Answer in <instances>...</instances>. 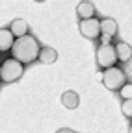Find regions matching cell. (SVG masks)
<instances>
[{
  "mask_svg": "<svg viewBox=\"0 0 132 133\" xmlns=\"http://www.w3.org/2000/svg\"><path fill=\"white\" fill-rule=\"evenodd\" d=\"M39 52H41V46L37 43L36 37H32L30 33L24 37H17V41H15L13 48H11V54L15 59H19L21 63L24 65H30L34 63L37 57H39Z\"/></svg>",
  "mask_w": 132,
  "mask_h": 133,
  "instance_id": "6da1fadb",
  "label": "cell"
},
{
  "mask_svg": "<svg viewBox=\"0 0 132 133\" xmlns=\"http://www.w3.org/2000/svg\"><path fill=\"white\" fill-rule=\"evenodd\" d=\"M56 133H76V131H73V129H69V128H61V129H58Z\"/></svg>",
  "mask_w": 132,
  "mask_h": 133,
  "instance_id": "9a60e30c",
  "label": "cell"
},
{
  "mask_svg": "<svg viewBox=\"0 0 132 133\" xmlns=\"http://www.w3.org/2000/svg\"><path fill=\"white\" fill-rule=\"evenodd\" d=\"M115 50H117V57H119V61L127 63V61L132 59V46L127 44L125 41H119L117 44H115Z\"/></svg>",
  "mask_w": 132,
  "mask_h": 133,
  "instance_id": "8fae6325",
  "label": "cell"
},
{
  "mask_svg": "<svg viewBox=\"0 0 132 133\" xmlns=\"http://www.w3.org/2000/svg\"><path fill=\"white\" fill-rule=\"evenodd\" d=\"M119 96L123 98V100H132V83H125V85L121 87V91H119Z\"/></svg>",
  "mask_w": 132,
  "mask_h": 133,
  "instance_id": "4fadbf2b",
  "label": "cell"
},
{
  "mask_svg": "<svg viewBox=\"0 0 132 133\" xmlns=\"http://www.w3.org/2000/svg\"><path fill=\"white\" fill-rule=\"evenodd\" d=\"M121 111L123 115L127 116V118L132 120V100H123V104H121Z\"/></svg>",
  "mask_w": 132,
  "mask_h": 133,
  "instance_id": "5bb4252c",
  "label": "cell"
},
{
  "mask_svg": "<svg viewBox=\"0 0 132 133\" xmlns=\"http://www.w3.org/2000/svg\"><path fill=\"white\" fill-rule=\"evenodd\" d=\"M15 41H17V37H15V33L8 28H2L0 30V50L2 52H8V50L13 48Z\"/></svg>",
  "mask_w": 132,
  "mask_h": 133,
  "instance_id": "8992f818",
  "label": "cell"
},
{
  "mask_svg": "<svg viewBox=\"0 0 132 133\" xmlns=\"http://www.w3.org/2000/svg\"><path fill=\"white\" fill-rule=\"evenodd\" d=\"M78 30L80 33L84 37L88 39H97L99 35H102V31H101V21L95 19V17H91V19H84V21H80L78 24Z\"/></svg>",
  "mask_w": 132,
  "mask_h": 133,
  "instance_id": "5b68a950",
  "label": "cell"
},
{
  "mask_svg": "<svg viewBox=\"0 0 132 133\" xmlns=\"http://www.w3.org/2000/svg\"><path fill=\"white\" fill-rule=\"evenodd\" d=\"M24 72V63H21L15 57H8L6 61H2V66H0V79L4 83H13L21 79Z\"/></svg>",
  "mask_w": 132,
  "mask_h": 133,
  "instance_id": "3957f363",
  "label": "cell"
},
{
  "mask_svg": "<svg viewBox=\"0 0 132 133\" xmlns=\"http://www.w3.org/2000/svg\"><path fill=\"white\" fill-rule=\"evenodd\" d=\"M9 30L15 33V37H24V35H28V24H26L24 19H15V21H11Z\"/></svg>",
  "mask_w": 132,
  "mask_h": 133,
  "instance_id": "7c38bea8",
  "label": "cell"
},
{
  "mask_svg": "<svg viewBox=\"0 0 132 133\" xmlns=\"http://www.w3.org/2000/svg\"><path fill=\"white\" fill-rule=\"evenodd\" d=\"M36 2H45V0H36Z\"/></svg>",
  "mask_w": 132,
  "mask_h": 133,
  "instance_id": "e0dca14e",
  "label": "cell"
},
{
  "mask_svg": "<svg viewBox=\"0 0 132 133\" xmlns=\"http://www.w3.org/2000/svg\"><path fill=\"white\" fill-rule=\"evenodd\" d=\"M61 104L67 107V109H76L78 104H80V96L74 91H65L61 94Z\"/></svg>",
  "mask_w": 132,
  "mask_h": 133,
  "instance_id": "30bf717a",
  "label": "cell"
},
{
  "mask_svg": "<svg viewBox=\"0 0 132 133\" xmlns=\"http://www.w3.org/2000/svg\"><path fill=\"white\" fill-rule=\"evenodd\" d=\"M95 59H97V66L99 69H110V66H115V63L119 61L117 57V50H115V44L112 43H102L97 46V52H95Z\"/></svg>",
  "mask_w": 132,
  "mask_h": 133,
  "instance_id": "7a4b0ae2",
  "label": "cell"
},
{
  "mask_svg": "<svg viewBox=\"0 0 132 133\" xmlns=\"http://www.w3.org/2000/svg\"><path fill=\"white\" fill-rule=\"evenodd\" d=\"M76 15H78L80 21L95 17V6H93V2H89V0H82V2H78V6H76Z\"/></svg>",
  "mask_w": 132,
  "mask_h": 133,
  "instance_id": "52a82bcc",
  "label": "cell"
},
{
  "mask_svg": "<svg viewBox=\"0 0 132 133\" xmlns=\"http://www.w3.org/2000/svg\"><path fill=\"white\" fill-rule=\"evenodd\" d=\"M102 83L110 91H121V87L127 83V74L121 66H110L102 70Z\"/></svg>",
  "mask_w": 132,
  "mask_h": 133,
  "instance_id": "277c9868",
  "label": "cell"
},
{
  "mask_svg": "<svg viewBox=\"0 0 132 133\" xmlns=\"http://www.w3.org/2000/svg\"><path fill=\"white\" fill-rule=\"evenodd\" d=\"M58 59V52L50 46H41V52H39V57L37 61L43 63V65H52L54 61Z\"/></svg>",
  "mask_w": 132,
  "mask_h": 133,
  "instance_id": "9c48e42d",
  "label": "cell"
},
{
  "mask_svg": "<svg viewBox=\"0 0 132 133\" xmlns=\"http://www.w3.org/2000/svg\"><path fill=\"white\" fill-rule=\"evenodd\" d=\"M128 133H132V124H130V128H128Z\"/></svg>",
  "mask_w": 132,
  "mask_h": 133,
  "instance_id": "2e32d148",
  "label": "cell"
},
{
  "mask_svg": "<svg viewBox=\"0 0 132 133\" xmlns=\"http://www.w3.org/2000/svg\"><path fill=\"white\" fill-rule=\"evenodd\" d=\"M101 31L104 37H115V33H117V22L115 19L112 17H106V19H101Z\"/></svg>",
  "mask_w": 132,
  "mask_h": 133,
  "instance_id": "ba28073f",
  "label": "cell"
}]
</instances>
